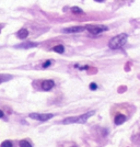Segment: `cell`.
Segmentation results:
<instances>
[{"mask_svg":"<svg viewBox=\"0 0 140 147\" xmlns=\"http://www.w3.org/2000/svg\"><path fill=\"white\" fill-rule=\"evenodd\" d=\"M127 40H128V35L126 34V33L118 34V35H116V36H114L113 39L109 41L108 47L111 49H118L127 43Z\"/></svg>","mask_w":140,"mask_h":147,"instance_id":"obj_1","label":"cell"},{"mask_svg":"<svg viewBox=\"0 0 140 147\" xmlns=\"http://www.w3.org/2000/svg\"><path fill=\"white\" fill-rule=\"evenodd\" d=\"M94 114V111H89V112L84 113L82 115H79V117L76 118H65L62 121V124H71V123H85L87 120L90 117Z\"/></svg>","mask_w":140,"mask_h":147,"instance_id":"obj_2","label":"cell"},{"mask_svg":"<svg viewBox=\"0 0 140 147\" xmlns=\"http://www.w3.org/2000/svg\"><path fill=\"white\" fill-rule=\"evenodd\" d=\"M85 29H87L89 32L91 33V34H100V33L104 32V31H107L108 30V28L106 27V25H85Z\"/></svg>","mask_w":140,"mask_h":147,"instance_id":"obj_3","label":"cell"},{"mask_svg":"<svg viewBox=\"0 0 140 147\" xmlns=\"http://www.w3.org/2000/svg\"><path fill=\"white\" fill-rule=\"evenodd\" d=\"M31 118L36 121H42V122H45V121H48L49 118H52L54 115L52 113H47V114H39V113H30L29 115Z\"/></svg>","mask_w":140,"mask_h":147,"instance_id":"obj_4","label":"cell"},{"mask_svg":"<svg viewBox=\"0 0 140 147\" xmlns=\"http://www.w3.org/2000/svg\"><path fill=\"white\" fill-rule=\"evenodd\" d=\"M85 29V27H70L66 28V29L62 30L64 33H79V32H83Z\"/></svg>","mask_w":140,"mask_h":147,"instance_id":"obj_5","label":"cell"},{"mask_svg":"<svg viewBox=\"0 0 140 147\" xmlns=\"http://www.w3.org/2000/svg\"><path fill=\"white\" fill-rule=\"evenodd\" d=\"M37 43H33V42H23L21 44H18L15 45V48H22V49H27V48H32V47H36L37 46Z\"/></svg>","mask_w":140,"mask_h":147,"instance_id":"obj_6","label":"cell"},{"mask_svg":"<svg viewBox=\"0 0 140 147\" xmlns=\"http://www.w3.org/2000/svg\"><path fill=\"white\" fill-rule=\"evenodd\" d=\"M54 86H55V82H54L53 80H44V81L42 82L41 87L44 91H48V90H50Z\"/></svg>","mask_w":140,"mask_h":147,"instance_id":"obj_7","label":"cell"},{"mask_svg":"<svg viewBox=\"0 0 140 147\" xmlns=\"http://www.w3.org/2000/svg\"><path fill=\"white\" fill-rule=\"evenodd\" d=\"M17 36H18L20 40L26 39V37L29 36V31H27L26 29H21V30H19L18 32H17Z\"/></svg>","mask_w":140,"mask_h":147,"instance_id":"obj_8","label":"cell"},{"mask_svg":"<svg viewBox=\"0 0 140 147\" xmlns=\"http://www.w3.org/2000/svg\"><path fill=\"white\" fill-rule=\"evenodd\" d=\"M126 120H127L126 115H124V114H117L115 117V124L116 125H120V124H123V123H125Z\"/></svg>","mask_w":140,"mask_h":147,"instance_id":"obj_9","label":"cell"},{"mask_svg":"<svg viewBox=\"0 0 140 147\" xmlns=\"http://www.w3.org/2000/svg\"><path fill=\"white\" fill-rule=\"evenodd\" d=\"M12 79V76L10 75H0V84H2V82L4 81H8V80Z\"/></svg>","mask_w":140,"mask_h":147,"instance_id":"obj_10","label":"cell"},{"mask_svg":"<svg viewBox=\"0 0 140 147\" xmlns=\"http://www.w3.org/2000/svg\"><path fill=\"white\" fill-rule=\"evenodd\" d=\"M54 52H56V53H59V54H62L65 52V47L62 46V45H58V46L54 47Z\"/></svg>","mask_w":140,"mask_h":147,"instance_id":"obj_11","label":"cell"},{"mask_svg":"<svg viewBox=\"0 0 140 147\" xmlns=\"http://www.w3.org/2000/svg\"><path fill=\"white\" fill-rule=\"evenodd\" d=\"M71 11H72V13H74V15H82L83 13V10H81V9L78 8V7H72Z\"/></svg>","mask_w":140,"mask_h":147,"instance_id":"obj_12","label":"cell"},{"mask_svg":"<svg viewBox=\"0 0 140 147\" xmlns=\"http://www.w3.org/2000/svg\"><path fill=\"white\" fill-rule=\"evenodd\" d=\"M0 147H13V144H12V142H10V141H4Z\"/></svg>","mask_w":140,"mask_h":147,"instance_id":"obj_13","label":"cell"},{"mask_svg":"<svg viewBox=\"0 0 140 147\" xmlns=\"http://www.w3.org/2000/svg\"><path fill=\"white\" fill-rule=\"evenodd\" d=\"M20 147H32V145L27 141H21L20 142Z\"/></svg>","mask_w":140,"mask_h":147,"instance_id":"obj_14","label":"cell"},{"mask_svg":"<svg viewBox=\"0 0 140 147\" xmlns=\"http://www.w3.org/2000/svg\"><path fill=\"white\" fill-rule=\"evenodd\" d=\"M74 67L78 68V69H80V70H88V69H89V66H88V65H84V66H79V65H76Z\"/></svg>","mask_w":140,"mask_h":147,"instance_id":"obj_15","label":"cell"},{"mask_svg":"<svg viewBox=\"0 0 140 147\" xmlns=\"http://www.w3.org/2000/svg\"><path fill=\"white\" fill-rule=\"evenodd\" d=\"M52 63H53L52 60H46L45 63L43 64V68H48L50 65H52Z\"/></svg>","mask_w":140,"mask_h":147,"instance_id":"obj_16","label":"cell"},{"mask_svg":"<svg viewBox=\"0 0 140 147\" xmlns=\"http://www.w3.org/2000/svg\"><path fill=\"white\" fill-rule=\"evenodd\" d=\"M90 89H91V90H96V89H97V85L95 84V82H92V84H90Z\"/></svg>","mask_w":140,"mask_h":147,"instance_id":"obj_17","label":"cell"},{"mask_svg":"<svg viewBox=\"0 0 140 147\" xmlns=\"http://www.w3.org/2000/svg\"><path fill=\"white\" fill-rule=\"evenodd\" d=\"M3 115H4V114H3V112H2V111L0 110V118H3Z\"/></svg>","mask_w":140,"mask_h":147,"instance_id":"obj_18","label":"cell"},{"mask_svg":"<svg viewBox=\"0 0 140 147\" xmlns=\"http://www.w3.org/2000/svg\"><path fill=\"white\" fill-rule=\"evenodd\" d=\"M94 1H96V2H103L104 0H94Z\"/></svg>","mask_w":140,"mask_h":147,"instance_id":"obj_19","label":"cell"}]
</instances>
